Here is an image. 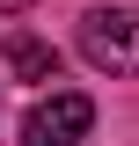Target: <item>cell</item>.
<instances>
[{
	"instance_id": "1",
	"label": "cell",
	"mask_w": 139,
	"mask_h": 146,
	"mask_svg": "<svg viewBox=\"0 0 139 146\" xmlns=\"http://www.w3.org/2000/svg\"><path fill=\"white\" fill-rule=\"evenodd\" d=\"M88 131H95V102H88L81 88H51V95H37L29 117H22V146H81Z\"/></svg>"
},
{
	"instance_id": "3",
	"label": "cell",
	"mask_w": 139,
	"mask_h": 146,
	"mask_svg": "<svg viewBox=\"0 0 139 146\" xmlns=\"http://www.w3.org/2000/svg\"><path fill=\"white\" fill-rule=\"evenodd\" d=\"M7 73L15 80H59V51L44 36H7Z\"/></svg>"
},
{
	"instance_id": "2",
	"label": "cell",
	"mask_w": 139,
	"mask_h": 146,
	"mask_svg": "<svg viewBox=\"0 0 139 146\" xmlns=\"http://www.w3.org/2000/svg\"><path fill=\"white\" fill-rule=\"evenodd\" d=\"M81 58L103 73H139V7H95L81 15Z\"/></svg>"
},
{
	"instance_id": "4",
	"label": "cell",
	"mask_w": 139,
	"mask_h": 146,
	"mask_svg": "<svg viewBox=\"0 0 139 146\" xmlns=\"http://www.w3.org/2000/svg\"><path fill=\"white\" fill-rule=\"evenodd\" d=\"M22 7H29V0H0V15H22Z\"/></svg>"
}]
</instances>
